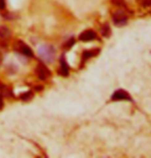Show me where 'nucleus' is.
<instances>
[{"instance_id": "obj_12", "label": "nucleus", "mask_w": 151, "mask_h": 158, "mask_svg": "<svg viewBox=\"0 0 151 158\" xmlns=\"http://www.w3.org/2000/svg\"><path fill=\"white\" fill-rule=\"evenodd\" d=\"M74 43H75L74 38H70L68 41H66V43L64 44V48H65V49H69V48H71V47L74 45Z\"/></svg>"}, {"instance_id": "obj_8", "label": "nucleus", "mask_w": 151, "mask_h": 158, "mask_svg": "<svg viewBox=\"0 0 151 158\" xmlns=\"http://www.w3.org/2000/svg\"><path fill=\"white\" fill-rule=\"evenodd\" d=\"M99 52H100V49L99 48H94V49L84 50V52H82V56H81V60H82V62H86L89 59L93 58V56H96Z\"/></svg>"}, {"instance_id": "obj_16", "label": "nucleus", "mask_w": 151, "mask_h": 158, "mask_svg": "<svg viewBox=\"0 0 151 158\" xmlns=\"http://www.w3.org/2000/svg\"><path fill=\"white\" fill-rule=\"evenodd\" d=\"M3 106H4V104H3V96L0 94V110L3 108Z\"/></svg>"}, {"instance_id": "obj_15", "label": "nucleus", "mask_w": 151, "mask_h": 158, "mask_svg": "<svg viewBox=\"0 0 151 158\" xmlns=\"http://www.w3.org/2000/svg\"><path fill=\"white\" fill-rule=\"evenodd\" d=\"M6 6L5 0H0V10H4Z\"/></svg>"}, {"instance_id": "obj_6", "label": "nucleus", "mask_w": 151, "mask_h": 158, "mask_svg": "<svg viewBox=\"0 0 151 158\" xmlns=\"http://www.w3.org/2000/svg\"><path fill=\"white\" fill-rule=\"evenodd\" d=\"M79 40L83 41V42H87V41H93L97 38V34L94 30H86L79 35Z\"/></svg>"}, {"instance_id": "obj_5", "label": "nucleus", "mask_w": 151, "mask_h": 158, "mask_svg": "<svg viewBox=\"0 0 151 158\" xmlns=\"http://www.w3.org/2000/svg\"><path fill=\"white\" fill-rule=\"evenodd\" d=\"M113 22L116 26H124L128 23V17L124 11H117L113 15Z\"/></svg>"}, {"instance_id": "obj_7", "label": "nucleus", "mask_w": 151, "mask_h": 158, "mask_svg": "<svg viewBox=\"0 0 151 158\" xmlns=\"http://www.w3.org/2000/svg\"><path fill=\"white\" fill-rule=\"evenodd\" d=\"M59 73L62 75V76H68L69 75V65L67 61L65 59V56L63 55L60 59V70H59Z\"/></svg>"}, {"instance_id": "obj_4", "label": "nucleus", "mask_w": 151, "mask_h": 158, "mask_svg": "<svg viewBox=\"0 0 151 158\" xmlns=\"http://www.w3.org/2000/svg\"><path fill=\"white\" fill-rule=\"evenodd\" d=\"M111 101H131L133 102V98L124 89H117L111 97Z\"/></svg>"}, {"instance_id": "obj_1", "label": "nucleus", "mask_w": 151, "mask_h": 158, "mask_svg": "<svg viewBox=\"0 0 151 158\" xmlns=\"http://www.w3.org/2000/svg\"><path fill=\"white\" fill-rule=\"evenodd\" d=\"M39 58L43 63H52L56 58V50L52 45L49 44H42L37 49Z\"/></svg>"}, {"instance_id": "obj_14", "label": "nucleus", "mask_w": 151, "mask_h": 158, "mask_svg": "<svg viewBox=\"0 0 151 158\" xmlns=\"http://www.w3.org/2000/svg\"><path fill=\"white\" fill-rule=\"evenodd\" d=\"M143 6H148L151 4V0H139Z\"/></svg>"}, {"instance_id": "obj_2", "label": "nucleus", "mask_w": 151, "mask_h": 158, "mask_svg": "<svg viewBox=\"0 0 151 158\" xmlns=\"http://www.w3.org/2000/svg\"><path fill=\"white\" fill-rule=\"evenodd\" d=\"M14 50L19 52V53H21V55L27 56V58H32V56H34L31 47L29 45H27L26 43H24L22 40L15 41V44H14Z\"/></svg>"}, {"instance_id": "obj_10", "label": "nucleus", "mask_w": 151, "mask_h": 158, "mask_svg": "<svg viewBox=\"0 0 151 158\" xmlns=\"http://www.w3.org/2000/svg\"><path fill=\"white\" fill-rule=\"evenodd\" d=\"M101 34H102L103 37H109L110 35V26L108 24L103 25L102 28H101Z\"/></svg>"}, {"instance_id": "obj_3", "label": "nucleus", "mask_w": 151, "mask_h": 158, "mask_svg": "<svg viewBox=\"0 0 151 158\" xmlns=\"http://www.w3.org/2000/svg\"><path fill=\"white\" fill-rule=\"evenodd\" d=\"M35 73L40 80H46V79H48L52 76V72H50V70L46 67L43 62H40L39 64L36 66Z\"/></svg>"}, {"instance_id": "obj_13", "label": "nucleus", "mask_w": 151, "mask_h": 158, "mask_svg": "<svg viewBox=\"0 0 151 158\" xmlns=\"http://www.w3.org/2000/svg\"><path fill=\"white\" fill-rule=\"evenodd\" d=\"M111 1L114 3L115 5H117V6H124V0H111Z\"/></svg>"}, {"instance_id": "obj_11", "label": "nucleus", "mask_w": 151, "mask_h": 158, "mask_svg": "<svg viewBox=\"0 0 151 158\" xmlns=\"http://www.w3.org/2000/svg\"><path fill=\"white\" fill-rule=\"evenodd\" d=\"M32 91H27V93H24V94H22L21 96H20V99L22 101H29L31 98H32Z\"/></svg>"}, {"instance_id": "obj_9", "label": "nucleus", "mask_w": 151, "mask_h": 158, "mask_svg": "<svg viewBox=\"0 0 151 158\" xmlns=\"http://www.w3.org/2000/svg\"><path fill=\"white\" fill-rule=\"evenodd\" d=\"M0 37H1L2 39L9 38V37H10V30H9L7 27L1 26L0 27Z\"/></svg>"}, {"instance_id": "obj_17", "label": "nucleus", "mask_w": 151, "mask_h": 158, "mask_svg": "<svg viewBox=\"0 0 151 158\" xmlns=\"http://www.w3.org/2000/svg\"><path fill=\"white\" fill-rule=\"evenodd\" d=\"M2 60H3V56H2L1 52H0V64H1V63H2Z\"/></svg>"}]
</instances>
